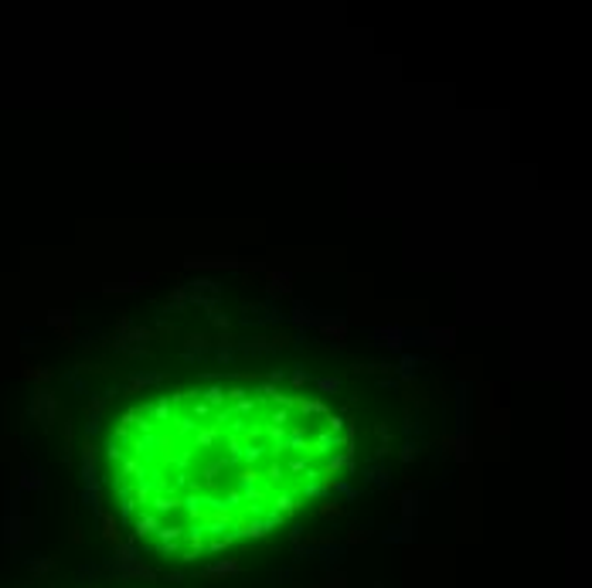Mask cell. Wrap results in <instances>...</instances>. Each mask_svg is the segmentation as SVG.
I'll use <instances>...</instances> for the list:
<instances>
[{
	"instance_id": "30bf717a",
	"label": "cell",
	"mask_w": 592,
	"mask_h": 588,
	"mask_svg": "<svg viewBox=\"0 0 592 588\" xmlns=\"http://www.w3.org/2000/svg\"><path fill=\"white\" fill-rule=\"evenodd\" d=\"M171 507H177V500H174V497H171V500H167V497H160V500H157V510H171Z\"/></svg>"
},
{
	"instance_id": "8fae6325",
	"label": "cell",
	"mask_w": 592,
	"mask_h": 588,
	"mask_svg": "<svg viewBox=\"0 0 592 588\" xmlns=\"http://www.w3.org/2000/svg\"><path fill=\"white\" fill-rule=\"evenodd\" d=\"M252 408H255V401H239V408H235V411H239V415H249Z\"/></svg>"
},
{
	"instance_id": "8992f818",
	"label": "cell",
	"mask_w": 592,
	"mask_h": 588,
	"mask_svg": "<svg viewBox=\"0 0 592 588\" xmlns=\"http://www.w3.org/2000/svg\"><path fill=\"white\" fill-rule=\"evenodd\" d=\"M215 439H218V429H208L198 435V445H208V442H215Z\"/></svg>"
},
{
	"instance_id": "277c9868",
	"label": "cell",
	"mask_w": 592,
	"mask_h": 588,
	"mask_svg": "<svg viewBox=\"0 0 592 588\" xmlns=\"http://www.w3.org/2000/svg\"><path fill=\"white\" fill-rule=\"evenodd\" d=\"M225 571H239V561H221V565L208 568V575H225Z\"/></svg>"
},
{
	"instance_id": "6da1fadb",
	"label": "cell",
	"mask_w": 592,
	"mask_h": 588,
	"mask_svg": "<svg viewBox=\"0 0 592 588\" xmlns=\"http://www.w3.org/2000/svg\"><path fill=\"white\" fill-rule=\"evenodd\" d=\"M153 531H157V517H153V513H143L137 521V534L143 537V534H153Z\"/></svg>"
},
{
	"instance_id": "5b68a950",
	"label": "cell",
	"mask_w": 592,
	"mask_h": 588,
	"mask_svg": "<svg viewBox=\"0 0 592 588\" xmlns=\"http://www.w3.org/2000/svg\"><path fill=\"white\" fill-rule=\"evenodd\" d=\"M317 388H320V391H337V388H341V381H337V377H320Z\"/></svg>"
},
{
	"instance_id": "3957f363",
	"label": "cell",
	"mask_w": 592,
	"mask_h": 588,
	"mask_svg": "<svg viewBox=\"0 0 592 588\" xmlns=\"http://www.w3.org/2000/svg\"><path fill=\"white\" fill-rule=\"evenodd\" d=\"M296 405H300V411H303V415H307V411H313V415H323V411H327V405H323V401H296Z\"/></svg>"
},
{
	"instance_id": "7c38bea8",
	"label": "cell",
	"mask_w": 592,
	"mask_h": 588,
	"mask_svg": "<svg viewBox=\"0 0 592 588\" xmlns=\"http://www.w3.org/2000/svg\"><path fill=\"white\" fill-rule=\"evenodd\" d=\"M137 469H140V463H137V459H126V466H123V473H137Z\"/></svg>"
},
{
	"instance_id": "52a82bcc",
	"label": "cell",
	"mask_w": 592,
	"mask_h": 588,
	"mask_svg": "<svg viewBox=\"0 0 592 588\" xmlns=\"http://www.w3.org/2000/svg\"><path fill=\"white\" fill-rule=\"evenodd\" d=\"M208 401H211V405H221V401H225V391H221V388H211V391H208Z\"/></svg>"
},
{
	"instance_id": "7a4b0ae2",
	"label": "cell",
	"mask_w": 592,
	"mask_h": 588,
	"mask_svg": "<svg viewBox=\"0 0 592 588\" xmlns=\"http://www.w3.org/2000/svg\"><path fill=\"white\" fill-rule=\"evenodd\" d=\"M293 510H296V500L289 497V493L276 497V513H293Z\"/></svg>"
},
{
	"instance_id": "9c48e42d",
	"label": "cell",
	"mask_w": 592,
	"mask_h": 588,
	"mask_svg": "<svg viewBox=\"0 0 592 588\" xmlns=\"http://www.w3.org/2000/svg\"><path fill=\"white\" fill-rule=\"evenodd\" d=\"M259 456H262V445H249V449H245V459H249V463H255Z\"/></svg>"
},
{
	"instance_id": "ba28073f",
	"label": "cell",
	"mask_w": 592,
	"mask_h": 588,
	"mask_svg": "<svg viewBox=\"0 0 592 588\" xmlns=\"http://www.w3.org/2000/svg\"><path fill=\"white\" fill-rule=\"evenodd\" d=\"M167 408H171V405H167V398H160L157 405H153V415H157V419H167Z\"/></svg>"
},
{
	"instance_id": "4fadbf2b",
	"label": "cell",
	"mask_w": 592,
	"mask_h": 588,
	"mask_svg": "<svg viewBox=\"0 0 592 588\" xmlns=\"http://www.w3.org/2000/svg\"><path fill=\"white\" fill-rule=\"evenodd\" d=\"M269 479H283V466H269Z\"/></svg>"
}]
</instances>
